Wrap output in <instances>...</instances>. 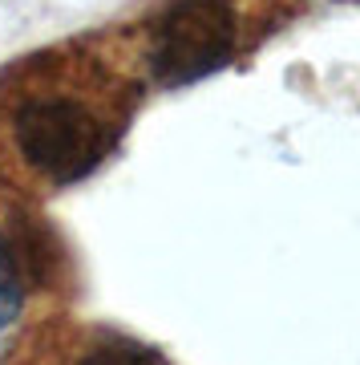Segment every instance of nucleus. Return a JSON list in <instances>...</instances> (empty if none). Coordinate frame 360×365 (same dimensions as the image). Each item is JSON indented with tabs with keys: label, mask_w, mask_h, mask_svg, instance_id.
<instances>
[{
	"label": "nucleus",
	"mask_w": 360,
	"mask_h": 365,
	"mask_svg": "<svg viewBox=\"0 0 360 365\" xmlns=\"http://www.w3.org/2000/svg\"><path fill=\"white\" fill-rule=\"evenodd\" d=\"M243 37L235 0H166L146 25V66L158 86H194L235 61Z\"/></svg>",
	"instance_id": "nucleus-2"
},
{
	"label": "nucleus",
	"mask_w": 360,
	"mask_h": 365,
	"mask_svg": "<svg viewBox=\"0 0 360 365\" xmlns=\"http://www.w3.org/2000/svg\"><path fill=\"white\" fill-rule=\"evenodd\" d=\"M122 130L126 110H114V98L65 86L61 78L25 86L4 110V138L16 167L49 191L90 179L114 155Z\"/></svg>",
	"instance_id": "nucleus-1"
},
{
	"label": "nucleus",
	"mask_w": 360,
	"mask_h": 365,
	"mask_svg": "<svg viewBox=\"0 0 360 365\" xmlns=\"http://www.w3.org/2000/svg\"><path fill=\"white\" fill-rule=\"evenodd\" d=\"M53 365H170L154 345L129 337L122 329H73L69 337L53 349Z\"/></svg>",
	"instance_id": "nucleus-4"
},
{
	"label": "nucleus",
	"mask_w": 360,
	"mask_h": 365,
	"mask_svg": "<svg viewBox=\"0 0 360 365\" xmlns=\"http://www.w3.org/2000/svg\"><path fill=\"white\" fill-rule=\"evenodd\" d=\"M25 300L28 297H25V288H21V280H16V268H13V260H9L4 244H0V333L21 321Z\"/></svg>",
	"instance_id": "nucleus-5"
},
{
	"label": "nucleus",
	"mask_w": 360,
	"mask_h": 365,
	"mask_svg": "<svg viewBox=\"0 0 360 365\" xmlns=\"http://www.w3.org/2000/svg\"><path fill=\"white\" fill-rule=\"evenodd\" d=\"M0 244L16 268V280L28 292H61L69 280V248L53 223L33 211H13L0 227Z\"/></svg>",
	"instance_id": "nucleus-3"
}]
</instances>
